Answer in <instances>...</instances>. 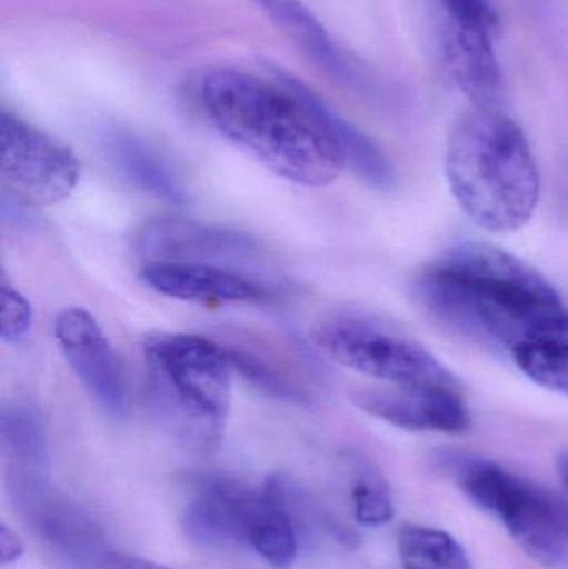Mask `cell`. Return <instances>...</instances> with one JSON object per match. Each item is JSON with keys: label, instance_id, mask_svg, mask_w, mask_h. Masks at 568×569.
Segmentation results:
<instances>
[{"label": "cell", "instance_id": "1", "mask_svg": "<svg viewBox=\"0 0 568 569\" xmlns=\"http://www.w3.org/2000/svg\"><path fill=\"white\" fill-rule=\"evenodd\" d=\"M416 298L436 323L489 350L510 355L524 341L568 335L556 288L522 260L482 243L457 247L423 270Z\"/></svg>", "mask_w": 568, "mask_h": 569}, {"label": "cell", "instance_id": "2", "mask_svg": "<svg viewBox=\"0 0 568 569\" xmlns=\"http://www.w3.org/2000/svg\"><path fill=\"white\" fill-rule=\"evenodd\" d=\"M200 100L227 140L290 182L329 186L347 166L322 120L276 76L212 70L200 83Z\"/></svg>", "mask_w": 568, "mask_h": 569}, {"label": "cell", "instance_id": "3", "mask_svg": "<svg viewBox=\"0 0 568 569\" xmlns=\"http://www.w3.org/2000/svg\"><path fill=\"white\" fill-rule=\"evenodd\" d=\"M446 177L460 209L487 232H517L539 203L540 172L529 140L500 109H476L457 122Z\"/></svg>", "mask_w": 568, "mask_h": 569}, {"label": "cell", "instance_id": "4", "mask_svg": "<svg viewBox=\"0 0 568 569\" xmlns=\"http://www.w3.org/2000/svg\"><path fill=\"white\" fill-rule=\"evenodd\" d=\"M153 418L183 450L212 457L226 433L232 365L226 348L197 335L153 331L143 340Z\"/></svg>", "mask_w": 568, "mask_h": 569}, {"label": "cell", "instance_id": "5", "mask_svg": "<svg viewBox=\"0 0 568 569\" xmlns=\"http://www.w3.org/2000/svg\"><path fill=\"white\" fill-rule=\"evenodd\" d=\"M452 471L470 503L497 518L537 563L550 568L566 563L568 507L562 498L486 458H460Z\"/></svg>", "mask_w": 568, "mask_h": 569}, {"label": "cell", "instance_id": "6", "mask_svg": "<svg viewBox=\"0 0 568 569\" xmlns=\"http://www.w3.org/2000/svg\"><path fill=\"white\" fill-rule=\"evenodd\" d=\"M317 347L337 363L397 388H460L457 378L412 338L356 315L323 321Z\"/></svg>", "mask_w": 568, "mask_h": 569}, {"label": "cell", "instance_id": "7", "mask_svg": "<svg viewBox=\"0 0 568 569\" xmlns=\"http://www.w3.org/2000/svg\"><path fill=\"white\" fill-rule=\"evenodd\" d=\"M7 498L13 513L30 533L77 569H99L110 553L106 535L96 520L56 488L49 471L6 467Z\"/></svg>", "mask_w": 568, "mask_h": 569}, {"label": "cell", "instance_id": "8", "mask_svg": "<svg viewBox=\"0 0 568 569\" xmlns=\"http://www.w3.org/2000/svg\"><path fill=\"white\" fill-rule=\"evenodd\" d=\"M0 176L3 189L32 206L62 202L76 189L79 160L62 143L17 113H0Z\"/></svg>", "mask_w": 568, "mask_h": 569}, {"label": "cell", "instance_id": "9", "mask_svg": "<svg viewBox=\"0 0 568 569\" xmlns=\"http://www.w3.org/2000/svg\"><path fill=\"white\" fill-rule=\"evenodd\" d=\"M53 330L63 358L87 393L110 417H123L126 371L96 318L83 308H66L57 315Z\"/></svg>", "mask_w": 568, "mask_h": 569}, {"label": "cell", "instance_id": "10", "mask_svg": "<svg viewBox=\"0 0 568 569\" xmlns=\"http://www.w3.org/2000/svg\"><path fill=\"white\" fill-rule=\"evenodd\" d=\"M259 495L232 478H196L182 515L183 531L202 547L249 548L250 518Z\"/></svg>", "mask_w": 568, "mask_h": 569}, {"label": "cell", "instance_id": "11", "mask_svg": "<svg viewBox=\"0 0 568 569\" xmlns=\"http://www.w3.org/2000/svg\"><path fill=\"white\" fill-rule=\"evenodd\" d=\"M357 407L407 431L459 435L472 428L460 388H370L357 391Z\"/></svg>", "mask_w": 568, "mask_h": 569}, {"label": "cell", "instance_id": "12", "mask_svg": "<svg viewBox=\"0 0 568 569\" xmlns=\"http://www.w3.org/2000/svg\"><path fill=\"white\" fill-rule=\"evenodd\" d=\"M136 249L147 262H206L257 256L246 233L206 226L189 219H156L137 232Z\"/></svg>", "mask_w": 568, "mask_h": 569}, {"label": "cell", "instance_id": "13", "mask_svg": "<svg viewBox=\"0 0 568 569\" xmlns=\"http://www.w3.org/2000/svg\"><path fill=\"white\" fill-rule=\"evenodd\" d=\"M140 279L157 293L197 303L263 301L272 297L266 284L216 263L147 262Z\"/></svg>", "mask_w": 568, "mask_h": 569}, {"label": "cell", "instance_id": "14", "mask_svg": "<svg viewBox=\"0 0 568 569\" xmlns=\"http://www.w3.org/2000/svg\"><path fill=\"white\" fill-rule=\"evenodd\" d=\"M492 30L454 23L447 37V62L454 79L477 109H499L502 73Z\"/></svg>", "mask_w": 568, "mask_h": 569}, {"label": "cell", "instance_id": "15", "mask_svg": "<svg viewBox=\"0 0 568 569\" xmlns=\"http://www.w3.org/2000/svg\"><path fill=\"white\" fill-rule=\"evenodd\" d=\"M272 73L287 87H290L322 120L323 126L327 127L330 136L342 150L347 166L356 172L360 180L379 190H387L393 186L396 172H393L392 163L373 140L342 119L336 110L330 109L313 90H310L296 77L277 69V67L272 69Z\"/></svg>", "mask_w": 568, "mask_h": 569}, {"label": "cell", "instance_id": "16", "mask_svg": "<svg viewBox=\"0 0 568 569\" xmlns=\"http://www.w3.org/2000/svg\"><path fill=\"white\" fill-rule=\"evenodd\" d=\"M270 20L316 63L343 83L360 82L356 67L333 43L326 27L302 0H253Z\"/></svg>", "mask_w": 568, "mask_h": 569}, {"label": "cell", "instance_id": "17", "mask_svg": "<svg viewBox=\"0 0 568 569\" xmlns=\"http://www.w3.org/2000/svg\"><path fill=\"white\" fill-rule=\"evenodd\" d=\"M103 143L117 172L140 192L172 206L186 203V192L172 170L139 137L126 130H109Z\"/></svg>", "mask_w": 568, "mask_h": 569}, {"label": "cell", "instance_id": "18", "mask_svg": "<svg viewBox=\"0 0 568 569\" xmlns=\"http://www.w3.org/2000/svg\"><path fill=\"white\" fill-rule=\"evenodd\" d=\"M267 497L279 505L292 521L299 540L319 543L322 538L336 541L339 547H359L360 538L352 528L347 527L336 515L330 513L312 493L299 481L283 473L272 475L263 485Z\"/></svg>", "mask_w": 568, "mask_h": 569}, {"label": "cell", "instance_id": "19", "mask_svg": "<svg viewBox=\"0 0 568 569\" xmlns=\"http://www.w3.org/2000/svg\"><path fill=\"white\" fill-rule=\"evenodd\" d=\"M0 450L6 467L49 471L50 455L46 423L27 403L3 405L0 411Z\"/></svg>", "mask_w": 568, "mask_h": 569}, {"label": "cell", "instance_id": "20", "mask_svg": "<svg viewBox=\"0 0 568 569\" xmlns=\"http://www.w3.org/2000/svg\"><path fill=\"white\" fill-rule=\"evenodd\" d=\"M397 553L403 569H472L469 555L452 535L423 525L400 528Z\"/></svg>", "mask_w": 568, "mask_h": 569}, {"label": "cell", "instance_id": "21", "mask_svg": "<svg viewBox=\"0 0 568 569\" xmlns=\"http://www.w3.org/2000/svg\"><path fill=\"white\" fill-rule=\"evenodd\" d=\"M519 370L546 390L568 397V338L524 341L510 353Z\"/></svg>", "mask_w": 568, "mask_h": 569}, {"label": "cell", "instance_id": "22", "mask_svg": "<svg viewBox=\"0 0 568 569\" xmlns=\"http://www.w3.org/2000/svg\"><path fill=\"white\" fill-rule=\"evenodd\" d=\"M349 463L352 467L350 497L357 521L363 527H382L390 523L396 515V508L389 485L379 468L359 455L349 457Z\"/></svg>", "mask_w": 568, "mask_h": 569}, {"label": "cell", "instance_id": "23", "mask_svg": "<svg viewBox=\"0 0 568 569\" xmlns=\"http://www.w3.org/2000/svg\"><path fill=\"white\" fill-rule=\"evenodd\" d=\"M226 351L233 370L242 375L257 390L287 403H306L307 397L302 390L259 355L239 347L226 348Z\"/></svg>", "mask_w": 568, "mask_h": 569}, {"label": "cell", "instance_id": "24", "mask_svg": "<svg viewBox=\"0 0 568 569\" xmlns=\"http://www.w3.org/2000/svg\"><path fill=\"white\" fill-rule=\"evenodd\" d=\"M32 327V307L19 290L2 277L0 282V335L9 343L23 340Z\"/></svg>", "mask_w": 568, "mask_h": 569}, {"label": "cell", "instance_id": "25", "mask_svg": "<svg viewBox=\"0 0 568 569\" xmlns=\"http://www.w3.org/2000/svg\"><path fill=\"white\" fill-rule=\"evenodd\" d=\"M450 20L460 26L484 27L492 30L497 23L496 10L490 0H440Z\"/></svg>", "mask_w": 568, "mask_h": 569}, {"label": "cell", "instance_id": "26", "mask_svg": "<svg viewBox=\"0 0 568 569\" xmlns=\"http://www.w3.org/2000/svg\"><path fill=\"white\" fill-rule=\"evenodd\" d=\"M2 219L12 229L36 230L40 226L32 210V203L20 199L7 189L2 192Z\"/></svg>", "mask_w": 568, "mask_h": 569}, {"label": "cell", "instance_id": "27", "mask_svg": "<svg viewBox=\"0 0 568 569\" xmlns=\"http://www.w3.org/2000/svg\"><path fill=\"white\" fill-rule=\"evenodd\" d=\"M99 569H172L163 565L153 563V561L143 560V558L130 557V555L116 553L110 551Z\"/></svg>", "mask_w": 568, "mask_h": 569}, {"label": "cell", "instance_id": "28", "mask_svg": "<svg viewBox=\"0 0 568 569\" xmlns=\"http://www.w3.org/2000/svg\"><path fill=\"white\" fill-rule=\"evenodd\" d=\"M22 541L6 525L0 527V561L2 565L13 563L22 555Z\"/></svg>", "mask_w": 568, "mask_h": 569}, {"label": "cell", "instance_id": "29", "mask_svg": "<svg viewBox=\"0 0 568 569\" xmlns=\"http://www.w3.org/2000/svg\"><path fill=\"white\" fill-rule=\"evenodd\" d=\"M557 475H559L560 483L566 488L568 495V451H564L557 458Z\"/></svg>", "mask_w": 568, "mask_h": 569}]
</instances>
